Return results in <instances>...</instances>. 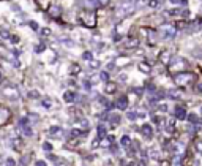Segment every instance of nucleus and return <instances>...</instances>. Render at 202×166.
Returning a JSON list of instances; mask_svg holds the SVG:
<instances>
[{
    "label": "nucleus",
    "mask_w": 202,
    "mask_h": 166,
    "mask_svg": "<svg viewBox=\"0 0 202 166\" xmlns=\"http://www.w3.org/2000/svg\"><path fill=\"white\" fill-rule=\"evenodd\" d=\"M156 35H160L163 40H172V38L177 35V30H175V27H174V25L164 24V25H161L160 29H158Z\"/></svg>",
    "instance_id": "obj_1"
},
{
    "label": "nucleus",
    "mask_w": 202,
    "mask_h": 166,
    "mask_svg": "<svg viewBox=\"0 0 202 166\" xmlns=\"http://www.w3.org/2000/svg\"><path fill=\"white\" fill-rule=\"evenodd\" d=\"M133 13H134V3H123L120 7H117V10H115L117 18H120V19H125L128 16H131Z\"/></svg>",
    "instance_id": "obj_2"
},
{
    "label": "nucleus",
    "mask_w": 202,
    "mask_h": 166,
    "mask_svg": "<svg viewBox=\"0 0 202 166\" xmlns=\"http://www.w3.org/2000/svg\"><path fill=\"white\" fill-rule=\"evenodd\" d=\"M194 77H196L194 73H189V71H183V73L174 74V81H175L177 84H180V86H185V84H188L189 81H193Z\"/></svg>",
    "instance_id": "obj_3"
},
{
    "label": "nucleus",
    "mask_w": 202,
    "mask_h": 166,
    "mask_svg": "<svg viewBox=\"0 0 202 166\" xmlns=\"http://www.w3.org/2000/svg\"><path fill=\"white\" fill-rule=\"evenodd\" d=\"M82 24L85 27H95V24H97V18H95V13L93 11H84L82 13Z\"/></svg>",
    "instance_id": "obj_4"
},
{
    "label": "nucleus",
    "mask_w": 202,
    "mask_h": 166,
    "mask_svg": "<svg viewBox=\"0 0 202 166\" xmlns=\"http://www.w3.org/2000/svg\"><path fill=\"white\" fill-rule=\"evenodd\" d=\"M3 93H5V97H8L10 100H18V98H19V93H18V90H16L13 86L5 87V89H3Z\"/></svg>",
    "instance_id": "obj_5"
},
{
    "label": "nucleus",
    "mask_w": 202,
    "mask_h": 166,
    "mask_svg": "<svg viewBox=\"0 0 202 166\" xmlns=\"http://www.w3.org/2000/svg\"><path fill=\"white\" fill-rule=\"evenodd\" d=\"M166 14L167 16H180V18H188L189 16V13L186 10H169V11H166Z\"/></svg>",
    "instance_id": "obj_6"
},
{
    "label": "nucleus",
    "mask_w": 202,
    "mask_h": 166,
    "mask_svg": "<svg viewBox=\"0 0 202 166\" xmlns=\"http://www.w3.org/2000/svg\"><path fill=\"white\" fill-rule=\"evenodd\" d=\"M117 108H119L120 111L128 109V98H126V95H122L119 100H117Z\"/></svg>",
    "instance_id": "obj_7"
},
{
    "label": "nucleus",
    "mask_w": 202,
    "mask_h": 166,
    "mask_svg": "<svg viewBox=\"0 0 202 166\" xmlns=\"http://www.w3.org/2000/svg\"><path fill=\"white\" fill-rule=\"evenodd\" d=\"M174 112H175V117L180 119V120H185V119H186V115H188L186 114V109H185L183 106H177Z\"/></svg>",
    "instance_id": "obj_8"
},
{
    "label": "nucleus",
    "mask_w": 202,
    "mask_h": 166,
    "mask_svg": "<svg viewBox=\"0 0 202 166\" xmlns=\"http://www.w3.org/2000/svg\"><path fill=\"white\" fill-rule=\"evenodd\" d=\"M142 33L149 38V43H150V44L155 43V36H156V32H155V30H152V29H144Z\"/></svg>",
    "instance_id": "obj_9"
},
{
    "label": "nucleus",
    "mask_w": 202,
    "mask_h": 166,
    "mask_svg": "<svg viewBox=\"0 0 202 166\" xmlns=\"http://www.w3.org/2000/svg\"><path fill=\"white\" fill-rule=\"evenodd\" d=\"M141 133L147 138V139H152V136H153V133H152V127L149 124H145V125L141 127Z\"/></svg>",
    "instance_id": "obj_10"
},
{
    "label": "nucleus",
    "mask_w": 202,
    "mask_h": 166,
    "mask_svg": "<svg viewBox=\"0 0 202 166\" xmlns=\"http://www.w3.org/2000/svg\"><path fill=\"white\" fill-rule=\"evenodd\" d=\"M82 7H85L87 10H93V8H97V7H100V5H98V0H82Z\"/></svg>",
    "instance_id": "obj_11"
},
{
    "label": "nucleus",
    "mask_w": 202,
    "mask_h": 166,
    "mask_svg": "<svg viewBox=\"0 0 202 166\" xmlns=\"http://www.w3.org/2000/svg\"><path fill=\"white\" fill-rule=\"evenodd\" d=\"M62 13V8L59 7V5H52V7L49 8V16L51 18H57V16H60Z\"/></svg>",
    "instance_id": "obj_12"
},
{
    "label": "nucleus",
    "mask_w": 202,
    "mask_h": 166,
    "mask_svg": "<svg viewBox=\"0 0 202 166\" xmlns=\"http://www.w3.org/2000/svg\"><path fill=\"white\" fill-rule=\"evenodd\" d=\"M63 100L66 103H73L76 100V93L73 92V90H66L65 93H63Z\"/></svg>",
    "instance_id": "obj_13"
},
{
    "label": "nucleus",
    "mask_w": 202,
    "mask_h": 166,
    "mask_svg": "<svg viewBox=\"0 0 202 166\" xmlns=\"http://www.w3.org/2000/svg\"><path fill=\"white\" fill-rule=\"evenodd\" d=\"M87 131H82L79 128H73L70 130V138H79V136H85Z\"/></svg>",
    "instance_id": "obj_14"
},
{
    "label": "nucleus",
    "mask_w": 202,
    "mask_h": 166,
    "mask_svg": "<svg viewBox=\"0 0 202 166\" xmlns=\"http://www.w3.org/2000/svg\"><path fill=\"white\" fill-rule=\"evenodd\" d=\"M160 60L163 63H169L171 62V52L169 51H163L161 55H160Z\"/></svg>",
    "instance_id": "obj_15"
},
{
    "label": "nucleus",
    "mask_w": 202,
    "mask_h": 166,
    "mask_svg": "<svg viewBox=\"0 0 202 166\" xmlns=\"http://www.w3.org/2000/svg\"><path fill=\"white\" fill-rule=\"evenodd\" d=\"M163 3H164V0H150V2H149V7H150V8H160Z\"/></svg>",
    "instance_id": "obj_16"
},
{
    "label": "nucleus",
    "mask_w": 202,
    "mask_h": 166,
    "mask_svg": "<svg viewBox=\"0 0 202 166\" xmlns=\"http://www.w3.org/2000/svg\"><path fill=\"white\" fill-rule=\"evenodd\" d=\"M117 90V84H114V82H108L106 84V93H114Z\"/></svg>",
    "instance_id": "obj_17"
},
{
    "label": "nucleus",
    "mask_w": 202,
    "mask_h": 166,
    "mask_svg": "<svg viewBox=\"0 0 202 166\" xmlns=\"http://www.w3.org/2000/svg\"><path fill=\"white\" fill-rule=\"evenodd\" d=\"M109 122H111L112 125H119V124H120V115L111 114V115H109Z\"/></svg>",
    "instance_id": "obj_18"
},
{
    "label": "nucleus",
    "mask_w": 202,
    "mask_h": 166,
    "mask_svg": "<svg viewBox=\"0 0 202 166\" xmlns=\"http://www.w3.org/2000/svg\"><path fill=\"white\" fill-rule=\"evenodd\" d=\"M60 131H62L60 127L54 125V127H51V128H49V135H51V136H57V135H60Z\"/></svg>",
    "instance_id": "obj_19"
},
{
    "label": "nucleus",
    "mask_w": 202,
    "mask_h": 166,
    "mask_svg": "<svg viewBox=\"0 0 202 166\" xmlns=\"http://www.w3.org/2000/svg\"><path fill=\"white\" fill-rule=\"evenodd\" d=\"M97 131H98V138H100V139H101V138H104V136H106V127H104L103 124H100V125H98Z\"/></svg>",
    "instance_id": "obj_20"
},
{
    "label": "nucleus",
    "mask_w": 202,
    "mask_h": 166,
    "mask_svg": "<svg viewBox=\"0 0 202 166\" xmlns=\"http://www.w3.org/2000/svg\"><path fill=\"white\" fill-rule=\"evenodd\" d=\"M120 144H122V147H125V149H128L131 146V139L128 136H123L122 139H120Z\"/></svg>",
    "instance_id": "obj_21"
},
{
    "label": "nucleus",
    "mask_w": 202,
    "mask_h": 166,
    "mask_svg": "<svg viewBox=\"0 0 202 166\" xmlns=\"http://www.w3.org/2000/svg\"><path fill=\"white\" fill-rule=\"evenodd\" d=\"M139 70H141L142 73H147V74H149V73H150V65L142 62V63H139Z\"/></svg>",
    "instance_id": "obj_22"
},
{
    "label": "nucleus",
    "mask_w": 202,
    "mask_h": 166,
    "mask_svg": "<svg viewBox=\"0 0 202 166\" xmlns=\"http://www.w3.org/2000/svg\"><path fill=\"white\" fill-rule=\"evenodd\" d=\"M44 49H46V44H44V43H38V44H35L33 51H35V52H43Z\"/></svg>",
    "instance_id": "obj_23"
},
{
    "label": "nucleus",
    "mask_w": 202,
    "mask_h": 166,
    "mask_svg": "<svg viewBox=\"0 0 202 166\" xmlns=\"http://www.w3.org/2000/svg\"><path fill=\"white\" fill-rule=\"evenodd\" d=\"M21 128H22V131H24L25 136H33V131H32V128L29 125H24V127H21Z\"/></svg>",
    "instance_id": "obj_24"
},
{
    "label": "nucleus",
    "mask_w": 202,
    "mask_h": 166,
    "mask_svg": "<svg viewBox=\"0 0 202 166\" xmlns=\"http://www.w3.org/2000/svg\"><path fill=\"white\" fill-rule=\"evenodd\" d=\"M139 115H141V114H137L136 111H128V119H130V120H136Z\"/></svg>",
    "instance_id": "obj_25"
},
{
    "label": "nucleus",
    "mask_w": 202,
    "mask_h": 166,
    "mask_svg": "<svg viewBox=\"0 0 202 166\" xmlns=\"http://www.w3.org/2000/svg\"><path fill=\"white\" fill-rule=\"evenodd\" d=\"M0 36H2L3 40H8L11 35H10V32H8L7 29H0Z\"/></svg>",
    "instance_id": "obj_26"
},
{
    "label": "nucleus",
    "mask_w": 202,
    "mask_h": 166,
    "mask_svg": "<svg viewBox=\"0 0 202 166\" xmlns=\"http://www.w3.org/2000/svg\"><path fill=\"white\" fill-rule=\"evenodd\" d=\"M41 104H43V108H44V109H51V108H52V103H51V100H49V98H44Z\"/></svg>",
    "instance_id": "obj_27"
},
{
    "label": "nucleus",
    "mask_w": 202,
    "mask_h": 166,
    "mask_svg": "<svg viewBox=\"0 0 202 166\" xmlns=\"http://www.w3.org/2000/svg\"><path fill=\"white\" fill-rule=\"evenodd\" d=\"M169 97H171V98H174V100L182 98V95H180V92H178V90H172V92H169Z\"/></svg>",
    "instance_id": "obj_28"
},
{
    "label": "nucleus",
    "mask_w": 202,
    "mask_h": 166,
    "mask_svg": "<svg viewBox=\"0 0 202 166\" xmlns=\"http://www.w3.org/2000/svg\"><path fill=\"white\" fill-rule=\"evenodd\" d=\"M100 77H101V81L108 82V81H109V73H108V71H101V73H100Z\"/></svg>",
    "instance_id": "obj_29"
},
{
    "label": "nucleus",
    "mask_w": 202,
    "mask_h": 166,
    "mask_svg": "<svg viewBox=\"0 0 202 166\" xmlns=\"http://www.w3.org/2000/svg\"><path fill=\"white\" fill-rule=\"evenodd\" d=\"M137 44H139L137 40H130L128 44H125V48H137Z\"/></svg>",
    "instance_id": "obj_30"
},
{
    "label": "nucleus",
    "mask_w": 202,
    "mask_h": 166,
    "mask_svg": "<svg viewBox=\"0 0 202 166\" xmlns=\"http://www.w3.org/2000/svg\"><path fill=\"white\" fill-rule=\"evenodd\" d=\"M115 63H117V65H120V66H123V65L130 63V59H117V60H115Z\"/></svg>",
    "instance_id": "obj_31"
},
{
    "label": "nucleus",
    "mask_w": 202,
    "mask_h": 166,
    "mask_svg": "<svg viewBox=\"0 0 202 166\" xmlns=\"http://www.w3.org/2000/svg\"><path fill=\"white\" fill-rule=\"evenodd\" d=\"M79 65H77V63H73L71 65V74H77V73H79Z\"/></svg>",
    "instance_id": "obj_32"
},
{
    "label": "nucleus",
    "mask_w": 202,
    "mask_h": 166,
    "mask_svg": "<svg viewBox=\"0 0 202 166\" xmlns=\"http://www.w3.org/2000/svg\"><path fill=\"white\" fill-rule=\"evenodd\" d=\"M29 162H30V155H24L22 160H21V165L22 166H27V165H29Z\"/></svg>",
    "instance_id": "obj_33"
},
{
    "label": "nucleus",
    "mask_w": 202,
    "mask_h": 166,
    "mask_svg": "<svg viewBox=\"0 0 202 166\" xmlns=\"http://www.w3.org/2000/svg\"><path fill=\"white\" fill-rule=\"evenodd\" d=\"M186 117H188L189 122H193V124H198V122H199V119H198V115H196V114H189V115H186Z\"/></svg>",
    "instance_id": "obj_34"
},
{
    "label": "nucleus",
    "mask_w": 202,
    "mask_h": 166,
    "mask_svg": "<svg viewBox=\"0 0 202 166\" xmlns=\"http://www.w3.org/2000/svg\"><path fill=\"white\" fill-rule=\"evenodd\" d=\"M82 59L84 60H92V52L90 51H85V52L82 54Z\"/></svg>",
    "instance_id": "obj_35"
},
{
    "label": "nucleus",
    "mask_w": 202,
    "mask_h": 166,
    "mask_svg": "<svg viewBox=\"0 0 202 166\" xmlns=\"http://www.w3.org/2000/svg\"><path fill=\"white\" fill-rule=\"evenodd\" d=\"M43 150H46V152H51V150H52V146H51L49 142H43Z\"/></svg>",
    "instance_id": "obj_36"
},
{
    "label": "nucleus",
    "mask_w": 202,
    "mask_h": 166,
    "mask_svg": "<svg viewBox=\"0 0 202 166\" xmlns=\"http://www.w3.org/2000/svg\"><path fill=\"white\" fill-rule=\"evenodd\" d=\"M24 125H29V119L22 117V119H19V127H24Z\"/></svg>",
    "instance_id": "obj_37"
},
{
    "label": "nucleus",
    "mask_w": 202,
    "mask_h": 166,
    "mask_svg": "<svg viewBox=\"0 0 202 166\" xmlns=\"http://www.w3.org/2000/svg\"><path fill=\"white\" fill-rule=\"evenodd\" d=\"M5 166H16V162H14L13 158H8L7 163H5Z\"/></svg>",
    "instance_id": "obj_38"
},
{
    "label": "nucleus",
    "mask_w": 202,
    "mask_h": 166,
    "mask_svg": "<svg viewBox=\"0 0 202 166\" xmlns=\"http://www.w3.org/2000/svg\"><path fill=\"white\" fill-rule=\"evenodd\" d=\"M120 165L122 166H134L133 162H126V160H120Z\"/></svg>",
    "instance_id": "obj_39"
},
{
    "label": "nucleus",
    "mask_w": 202,
    "mask_h": 166,
    "mask_svg": "<svg viewBox=\"0 0 202 166\" xmlns=\"http://www.w3.org/2000/svg\"><path fill=\"white\" fill-rule=\"evenodd\" d=\"M108 3H109V0H98L100 7H108Z\"/></svg>",
    "instance_id": "obj_40"
},
{
    "label": "nucleus",
    "mask_w": 202,
    "mask_h": 166,
    "mask_svg": "<svg viewBox=\"0 0 202 166\" xmlns=\"http://www.w3.org/2000/svg\"><path fill=\"white\" fill-rule=\"evenodd\" d=\"M29 98H38V92H36V90H32V92L29 93Z\"/></svg>",
    "instance_id": "obj_41"
},
{
    "label": "nucleus",
    "mask_w": 202,
    "mask_h": 166,
    "mask_svg": "<svg viewBox=\"0 0 202 166\" xmlns=\"http://www.w3.org/2000/svg\"><path fill=\"white\" fill-rule=\"evenodd\" d=\"M196 150L202 152V141H198V142H196Z\"/></svg>",
    "instance_id": "obj_42"
},
{
    "label": "nucleus",
    "mask_w": 202,
    "mask_h": 166,
    "mask_svg": "<svg viewBox=\"0 0 202 166\" xmlns=\"http://www.w3.org/2000/svg\"><path fill=\"white\" fill-rule=\"evenodd\" d=\"M38 3H40V7H48V0H38Z\"/></svg>",
    "instance_id": "obj_43"
},
{
    "label": "nucleus",
    "mask_w": 202,
    "mask_h": 166,
    "mask_svg": "<svg viewBox=\"0 0 202 166\" xmlns=\"http://www.w3.org/2000/svg\"><path fill=\"white\" fill-rule=\"evenodd\" d=\"M158 109L161 111V112H166V111H167V106H166V104H160Z\"/></svg>",
    "instance_id": "obj_44"
},
{
    "label": "nucleus",
    "mask_w": 202,
    "mask_h": 166,
    "mask_svg": "<svg viewBox=\"0 0 202 166\" xmlns=\"http://www.w3.org/2000/svg\"><path fill=\"white\" fill-rule=\"evenodd\" d=\"M10 40H11V43H13V44H18L19 38H18V36H10Z\"/></svg>",
    "instance_id": "obj_45"
},
{
    "label": "nucleus",
    "mask_w": 202,
    "mask_h": 166,
    "mask_svg": "<svg viewBox=\"0 0 202 166\" xmlns=\"http://www.w3.org/2000/svg\"><path fill=\"white\" fill-rule=\"evenodd\" d=\"M41 35H46V36L51 35V30L49 29H41Z\"/></svg>",
    "instance_id": "obj_46"
},
{
    "label": "nucleus",
    "mask_w": 202,
    "mask_h": 166,
    "mask_svg": "<svg viewBox=\"0 0 202 166\" xmlns=\"http://www.w3.org/2000/svg\"><path fill=\"white\" fill-rule=\"evenodd\" d=\"M35 166H48V165H46V163H44V162H43V160H38V162L35 163Z\"/></svg>",
    "instance_id": "obj_47"
},
{
    "label": "nucleus",
    "mask_w": 202,
    "mask_h": 166,
    "mask_svg": "<svg viewBox=\"0 0 202 166\" xmlns=\"http://www.w3.org/2000/svg\"><path fill=\"white\" fill-rule=\"evenodd\" d=\"M196 90H198L199 93H202V82H199V84L196 86Z\"/></svg>",
    "instance_id": "obj_48"
},
{
    "label": "nucleus",
    "mask_w": 202,
    "mask_h": 166,
    "mask_svg": "<svg viewBox=\"0 0 202 166\" xmlns=\"http://www.w3.org/2000/svg\"><path fill=\"white\" fill-rule=\"evenodd\" d=\"M145 165H147V163H145V160H141V162L137 163V166H145Z\"/></svg>",
    "instance_id": "obj_49"
},
{
    "label": "nucleus",
    "mask_w": 202,
    "mask_h": 166,
    "mask_svg": "<svg viewBox=\"0 0 202 166\" xmlns=\"http://www.w3.org/2000/svg\"><path fill=\"white\" fill-rule=\"evenodd\" d=\"M30 25L33 27V29H38V24H36V22H30Z\"/></svg>",
    "instance_id": "obj_50"
},
{
    "label": "nucleus",
    "mask_w": 202,
    "mask_h": 166,
    "mask_svg": "<svg viewBox=\"0 0 202 166\" xmlns=\"http://www.w3.org/2000/svg\"><path fill=\"white\" fill-rule=\"evenodd\" d=\"M55 166H66V163H63V162H59V163H55Z\"/></svg>",
    "instance_id": "obj_51"
},
{
    "label": "nucleus",
    "mask_w": 202,
    "mask_h": 166,
    "mask_svg": "<svg viewBox=\"0 0 202 166\" xmlns=\"http://www.w3.org/2000/svg\"><path fill=\"white\" fill-rule=\"evenodd\" d=\"M100 65V62H92V66H93V68H95V66H98Z\"/></svg>",
    "instance_id": "obj_52"
},
{
    "label": "nucleus",
    "mask_w": 202,
    "mask_h": 166,
    "mask_svg": "<svg viewBox=\"0 0 202 166\" xmlns=\"http://www.w3.org/2000/svg\"><path fill=\"white\" fill-rule=\"evenodd\" d=\"M169 2H172V3H180V0H169Z\"/></svg>",
    "instance_id": "obj_53"
},
{
    "label": "nucleus",
    "mask_w": 202,
    "mask_h": 166,
    "mask_svg": "<svg viewBox=\"0 0 202 166\" xmlns=\"http://www.w3.org/2000/svg\"><path fill=\"white\" fill-rule=\"evenodd\" d=\"M0 77H2V74H0Z\"/></svg>",
    "instance_id": "obj_54"
},
{
    "label": "nucleus",
    "mask_w": 202,
    "mask_h": 166,
    "mask_svg": "<svg viewBox=\"0 0 202 166\" xmlns=\"http://www.w3.org/2000/svg\"><path fill=\"white\" fill-rule=\"evenodd\" d=\"M201 25H202V24H201Z\"/></svg>",
    "instance_id": "obj_55"
}]
</instances>
